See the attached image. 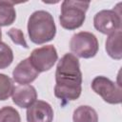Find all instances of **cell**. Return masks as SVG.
<instances>
[{
	"label": "cell",
	"instance_id": "obj_1",
	"mask_svg": "<svg viewBox=\"0 0 122 122\" xmlns=\"http://www.w3.org/2000/svg\"><path fill=\"white\" fill-rule=\"evenodd\" d=\"M54 95L63 101L79 98L82 92V72L78 58L72 53L64 54L58 61L55 71Z\"/></svg>",
	"mask_w": 122,
	"mask_h": 122
},
{
	"label": "cell",
	"instance_id": "obj_2",
	"mask_svg": "<svg viewBox=\"0 0 122 122\" xmlns=\"http://www.w3.org/2000/svg\"><path fill=\"white\" fill-rule=\"evenodd\" d=\"M28 34L30 41L37 45L51 41L56 34L52 15L43 10L32 12L28 20Z\"/></svg>",
	"mask_w": 122,
	"mask_h": 122
},
{
	"label": "cell",
	"instance_id": "obj_3",
	"mask_svg": "<svg viewBox=\"0 0 122 122\" xmlns=\"http://www.w3.org/2000/svg\"><path fill=\"white\" fill-rule=\"evenodd\" d=\"M90 7V2L65 0L61 4L59 16L60 25L63 29L73 30L80 28L85 19L86 12Z\"/></svg>",
	"mask_w": 122,
	"mask_h": 122
},
{
	"label": "cell",
	"instance_id": "obj_4",
	"mask_svg": "<svg viewBox=\"0 0 122 122\" xmlns=\"http://www.w3.org/2000/svg\"><path fill=\"white\" fill-rule=\"evenodd\" d=\"M70 49L76 57L92 58L99 50V44L96 36L89 31H79L73 34L70 41Z\"/></svg>",
	"mask_w": 122,
	"mask_h": 122
},
{
	"label": "cell",
	"instance_id": "obj_5",
	"mask_svg": "<svg viewBox=\"0 0 122 122\" xmlns=\"http://www.w3.org/2000/svg\"><path fill=\"white\" fill-rule=\"evenodd\" d=\"M92 91L102 97V99L112 105L120 104L122 101V90L120 85H117L110 78L99 75L92 81Z\"/></svg>",
	"mask_w": 122,
	"mask_h": 122
},
{
	"label": "cell",
	"instance_id": "obj_6",
	"mask_svg": "<svg viewBox=\"0 0 122 122\" xmlns=\"http://www.w3.org/2000/svg\"><path fill=\"white\" fill-rule=\"evenodd\" d=\"M32 66L39 72L50 71L58 59L56 49L52 45H46L34 49L29 57Z\"/></svg>",
	"mask_w": 122,
	"mask_h": 122
},
{
	"label": "cell",
	"instance_id": "obj_7",
	"mask_svg": "<svg viewBox=\"0 0 122 122\" xmlns=\"http://www.w3.org/2000/svg\"><path fill=\"white\" fill-rule=\"evenodd\" d=\"M94 28L103 34H112L121 30L120 11L113 10H103L98 11L93 17Z\"/></svg>",
	"mask_w": 122,
	"mask_h": 122
},
{
	"label": "cell",
	"instance_id": "obj_8",
	"mask_svg": "<svg viewBox=\"0 0 122 122\" xmlns=\"http://www.w3.org/2000/svg\"><path fill=\"white\" fill-rule=\"evenodd\" d=\"M28 122H52L53 110L51 106L43 100H36L27 109Z\"/></svg>",
	"mask_w": 122,
	"mask_h": 122
},
{
	"label": "cell",
	"instance_id": "obj_9",
	"mask_svg": "<svg viewBox=\"0 0 122 122\" xmlns=\"http://www.w3.org/2000/svg\"><path fill=\"white\" fill-rule=\"evenodd\" d=\"M11 97L16 106L22 109H28L37 100V92L35 88L30 84H19L13 88Z\"/></svg>",
	"mask_w": 122,
	"mask_h": 122
},
{
	"label": "cell",
	"instance_id": "obj_10",
	"mask_svg": "<svg viewBox=\"0 0 122 122\" xmlns=\"http://www.w3.org/2000/svg\"><path fill=\"white\" fill-rule=\"evenodd\" d=\"M39 73L40 72L36 71V69L32 66L30 59L26 58L20 61L14 68V70L12 71V77L16 83L25 85L33 82L37 78Z\"/></svg>",
	"mask_w": 122,
	"mask_h": 122
},
{
	"label": "cell",
	"instance_id": "obj_11",
	"mask_svg": "<svg viewBox=\"0 0 122 122\" xmlns=\"http://www.w3.org/2000/svg\"><path fill=\"white\" fill-rule=\"evenodd\" d=\"M122 31L117 30L109 35L106 40V51L110 57L115 60H120L122 58Z\"/></svg>",
	"mask_w": 122,
	"mask_h": 122
},
{
	"label": "cell",
	"instance_id": "obj_12",
	"mask_svg": "<svg viewBox=\"0 0 122 122\" xmlns=\"http://www.w3.org/2000/svg\"><path fill=\"white\" fill-rule=\"evenodd\" d=\"M73 122H98V114L96 111L87 105L77 107L72 114Z\"/></svg>",
	"mask_w": 122,
	"mask_h": 122
},
{
	"label": "cell",
	"instance_id": "obj_13",
	"mask_svg": "<svg viewBox=\"0 0 122 122\" xmlns=\"http://www.w3.org/2000/svg\"><path fill=\"white\" fill-rule=\"evenodd\" d=\"M16 18L14 3L10 1H0V27L11 25Z\"/></svg>",
	"mask_w": 122,
	"mask_h": 122
},
{
	"label": "cell",
	"instance_id": "obj_14",
	"mask_svg": "<svg viewBox=\"0 0 122 122\" xmlns=\"http://www.w3.org/2000/svg\"><path fill=\"white\" fill-rule=\"evenodd\" d=\"M13 83L10 77L4 73H0V100H7L12 94Z\"/></svg>",
	"mask_w": 122,
	"mask_h": 122
},
{
	"label": "cell",
	"instance_id": "obj_15",
	"mask_svg": "<svg viewBox=\"0 0 122 122\" xmlns=\"http://www.w3.org/2000/svg\"><path fill=\"white\" fill-rule=\"evenodd\" d=\"M13 61V52L10 46L0 42V69L8 68Z\"/></svg>",
	"mask_w": 122,
	"mask_h": 122
},
{
	"label": "cell",
	"instance_id": "obj_16",
	"mask_svg": "<svg viewBox=\"0 0 122 122\" xmlns=\"http://www.w3.org/2000/svg\"><path fill=\"white\" fill-rule=\"evenodd\" d=\"M0 122H21L20 114L13 107L5 106L0 109Z\"/></svg>",
	"mask_w": 122,
	"mask_h": 122
},
{
	"label": "cell",
	"instance_id": "obj_17",
	"mask_svg": "<svg viewBox=\"0 0 122 122\" xmlns=\"http://www.w3.org/2000/svg\"><path fill=\"white\" fill-rule=\"evenodd\" d=\"M8 35L9 37L11 39V41L14 43V44H17V45H20L22 47H24L25 49H28L29 46L26 42V39L24 37V33L23 31L20 30V29H17V28H11L10 30H8Z\"/></svg>",
	"mask_w": 122,
	"mask_h": 122
},
{
	"label": "cell",
	"instance_id": "obj_18",
	"mask_svg": "<svg viewBox=\"0 0 122 122\" xmlns=\"http://www.w3.org/2000/svg\"><path fill=\"white\" fill-rule=\"evenodd\" d=\"M1 38H2V31H1V28H0V42H1Z\"/></svg>",
	"mask_w": 122,
	"mask_h": 122
}]
</instances>
